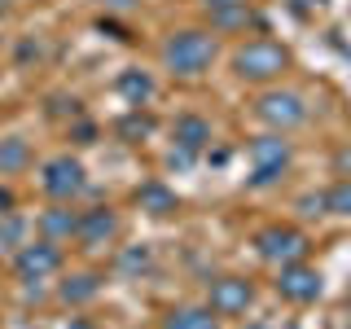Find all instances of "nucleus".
Wrapping results in <instances>:
<instances>
[{"label":"nucleus","instance_id":"12","mask_svg":"<svg viewBox=\"0 0 351 329\" xmlns=\"http://www.w3.org/2000/svg\"><path fill=\"white\" fill-rule=\"evenodd\" d=\"M136 206H141V211H149V215H171L176 211V193L167 189V184L149 180V184H141V189H136Z\"/></svg>","mask_w":351,"mask_h":329},{"label":"nucleus","instance_id":"27","mask_svg":"<svg viewBox=\"0 0 351 329\" xmlns=\"http://www.w3.org/2000/svg\"><path fill=\"white\" fill-rule=\"evenodd\" d=\"M338 171H351V149H338Z\"/></svg>","mask_w":351,"mask_h":329},{"label":"nucleus","instance_id":"17","mask_svg":"<svg viewBox=\"0 0 351 329\" xmlns=\"http://www.w3.org/2000/svg\"><path fill=\"white\" fill-rule=\"evenodd\" d=\"M250 22H255V9L246 5H224V9H211V27L215 31H246Z\"/></svg>","mask_w":351,"mask_h":329},{"label":"nucleus","instance_id":"19","mask_svg":"<svg viewBox=\"0 0 351 329\" xmlns=\"http://www.w3.org/2000/svg\"><path fill=\"white\" fill-rule=\"evenodd\" d=\"M22 237H27V228H22V219L9 211V215H0V255H9V250H18L22 246Z\"/></svg>","mask_w":351,"mask_h":329},{"label":"nucleus","instance_id":"28","mask_svg":"<svg viewBox=\"0 0 351 329\" xmlns=\"http://www.w3.org/2000/svg\"><path fill=\"white\" fill-rule=\"evenodd\" d=\"M206 9H224V5H246V0H202Z\"/></svg>","mask_w":351,"mask_h":329},{"label":"nucleus","instance_id":"26","mask_svg":"<svg viewBox=\"0 0 351 329\" xmlns=\"http://www.w3.org/2000/svg\"><path fill=\"white\" fill-rule=\"evenodd\" d=\"M101 31H110V36H114V40H128V31L119 27V22H101Z\"/></svg>","mask_w":351,"mask_h":329},{"label":"nucleus","instance_id":"23","mask_svg":"<svg viewBox=\"0 0 351 329\" xmlns=\"http://www.w3.org/2000/svg\"><path fill=\"white\" fill-rule=\"evenodd\" d=\"M9 211H14V193L0 184V215H9Z\"/></svg>","mask_w":351,"mask_h":329},{"label":"nucleus","instance_id":"25","mask_svg":"<svg viewBox=\"0 0 351 329\" xmlns=\"http://www.w3.org/2000/svg\"><path fill=\"white\" fill-rule=\"evenodd\" d=\"M325 0H294V9H299V14H312V9H321Z\"/></svg>","mask_w":351,"mask_h":329},{"label":"nucleus","instance_id":"8","mask_svg":"<svg viewBox=\"0 0 351 329\" xmlns=\"http://www.w3.org/2000/svg\"><path fill=\"white\" fill-rule=\"evenodd\" d=\"M250 303H255V285H250L246 277H219V281H211V299H206V307H211L215 316H241Z\"/></svg>","mask_w":351,"mask_h":329},{"label":"nucleus","instance_id":"7","mask_svg":"<svg viewBox=\"0 0 351 329\" xmlns=\"http://www.w3.org/2000/svg\"><path fill=\"white\" fill-rule=\"evenodd\" d=\"M84 162L71 158V154H58V158L44 162V193L58 197V202H71L75 193H84Z\"/></svg>","mask_w":351,"mask_h":329},{"label":"nucleus","instance_id":"9","mask_svg":"<svg viewBox=\"0 0 351 329\" xmlns=\"http://www.w3.org/2000/svg\"><path fill=\"white\" fill-rule=\"evenodd\" d=\"M277 294L281 299H290V303H316L321 299V272L316 268H307V263H285L281 268V277H277Z\"/></svg>","mask_w":351,"mask_h":329},{"label":"nucleus","instance_id":"16","mask_svg":"<svg viewBox=\"0 0 351 329\" xmlns=\"http://www.w3.org/2000/svg\"><path fill=\"white\" fill-rule=\"evenodd\" d=\"M162 329H219V321L211 307H180L162 321Z\"/></svg>","mask_w":351,"mask_h":329},{"label":"nucleus","instance_id":"20","mask_svg":"<svg viewBox=\"0 0 351 329\" xmlns=\"http://www.w3.org/2000/svg\"><path fill=\"white\" fill-rule=\"evenodd\" d=\"M149 132H154V119L141 114V110H132L123 123H119V136H123V141H145Z\"/></svg>","mask_w":351,"mask_h":329},{"label":"nucleus","instance_id":"6","mask_svg":"<svg viewBox=\"0 0 351 329\" xmlns=\"http://www.w3.org/2000/svg\"><path fill=\"white\" fill-rule=\"evenodd\" d=\"M255 246H259V259L277 263V268H285V263H299L307 255V237L299 233V228H290V224H268L255 237Z\"/></svg>","mask_w":351,"mask_h":329},{"label":"nucleus","instance_id":"2","mask_svg":"<svg viewBox=\"0 0 351 329\" xmlns=\"http://www.w3.org/2000/svg\"><path fill=\"white\" fill-rule=\"evenodd\" d=\"M290 66V53L281 49L277 40H246L241 49L233 53V71L250 84H268Z\"/></svg>","mask_w":351,"mask_h":329},{"label":"nucleus","instance_id":"22","mask_svg":"<svg viewBox=\"0 0 351 329\" xmlns=\"http://www.w3.org/2000/svg\"><path fill=\"white\" fill-rule=\"evenodd\" d=\"M119 263H123V272H145L149 268V250L145 246H132V250H123V259H119Z\"/></svg>","mask_w":351,"mask_h":329},{"label":"nucleus","instance_id":"14","mask_svg":"<svg viewBox=\"0 0 351 329\" xmlns=\"http://www.w3.org/2000/svg\"><path fill=\"white\" fill-rule=\"evenodd\" d=\"M75 228H80V215H71L66 206H53V211L40 215V233L49 241H62V237H75Z\"/></svg>","mask_w":351,"mask_h":329},{"label":"nucleus","instance_id":"1","mask_svg":"<svg viewBox=\"0 0 351 329\" xmlns=\"http://www.w3.org/2000/svg\"><path fill=\"white\" fill-rule=\"evenodd\" d=\"M215 62V36L211 31H176V36L162 44V66H167L171 75H180V80H193V75H202L206 66Z\"/></svg>","mask_w":351,"mask_h":329},{"label":"nucleus","instance_id":"29","mask_svg":"<svg viewBox=\"0 0 351 329\" xmlns=\"http://www.w3.org/2000/svg\"><path fill=\"white\" fill-rule=\"evenodd\" d=\"M0 49H5V36H0Z\"/></svg>","mask_w":351,"mask_h":329},{"label":"nucleus","instance_id":"3","mask_svg":"<svg viewBox=\"0 0 351 329\" xmlns=\"http://www.w3.org/2000/svg\"><path fill=\"white\" fill-rule=\"evenodd\" d=\"M290 167V141L285 132H268V136L250 141V184H272Z\"/></svg>","mask_w":351,"mask_h":329},{"label":"nucleus","instance_id":"11","mask_svg":"<svg viewBox=\"0 0 351 329\" xmlns=\"http://www.w3.org/2000/svg\"><path fill=\"white\" fill-rule=\"evenodd\" d=\"M171 136H176V149L197 154V149L211 145V123H206L202 114H180V119H176V127H171Z\"/></svg>","mask_w":351,"mask_h":329},{"label":"nucleus","instance_id":"24","mask_svg":"<svg viewBox=\"0 0 351 329\" xmlns=\"http://www.w3.org/2000/svg\"><path fill=\"white\" fill-rule=\"evenodd\" d=\"M75 136H80V145H93V127L88 123H75Z\"/></svg>","mask_w":351,"mask_h":329},{"label":"nucleus","instance_id":"4","mask_svg":"<svg viewBox=\"0 0 351 329\" xmlns=\"http://www.w3.org/2000/svg\"><path fill=\"white\" fill-rule=\"evenodd\" d=\"M58 268H62V250H58V241H49V237L22 241V246L14 250V272H18V281H49Z\"/></svg>","mask_w":351,"mask_h":329},{"label":"nucleus","instance_id":"5","mask_svg":"<svg viewBox=\"0 0 351 329\" xmlns=\"http://www.w3.org/2000/svg\"><path fill=\"white\" fill-rule=\"evenodd\" d=\"M255 110H259V119H263L272 132H290V127L307 123V101H303L299 93H285V88L263 93L259 101H255Z\"/></svg>","mask_w":351,"mask_h":329},{"label":"nucleus","instance_id":"18","mask_svg":"<svg viewBox=\"0 0 351 329\" xmlns=\"http://www.w3.org/2000/svg\"><path fill=\"white\" fill-rule=\"evenodd\" d=\"M97 290H101V277L97 272H80V277H71L62 285V303H88V299H97Z\"/></svg>","mask_w":351,"mask_h":329},{"label":"nucleus","instance_id":"15","mask_svg":"<svg viewBox=\"0 0 351 329\" xmlns=\"http://www.w3.org/2000/svg\"><path fill=\"white\" fill-rule=\"evenodd\" d=\"M114 88H119V93L128 97L132 106H145L149 97H154V80H149L145 71H136V66H132V71H123V75H119V80H114Z\"/></svg>","mask_w":351,"mask_h":329},{"label":"nucleus","instance_id":"13","mask_svg":"<svg viewBox=\"0 0 351 329\" xmlns=\"http://www.w3.org/2000/svg\"><path fill=\"white\" fill-rule=\"evenodd\" d=\"M27 162H31V145L22 136H5V141H0V175L27 171Z\"/></svg>","mask_w":351,"mask_h":329},{"label":"nucleus","instance_id":"21","mask_svg":"<svg viewBox=\"0 0 351 329\" xmlns=\"http://www.w3.org/2000/svg\"><path fill=\"white\" fill-rule=\"evenodd\" d=\"M325 211H334V215H351V180H338L334 189L325 193Z\"/></svg>","mask_w":351,"mask_h":329},{"label":"nucleus","instance_id":"10","mask_svg":"<svg viewBox=\"0 0 351 329\" xmlns=\"http://www.w3.org/2000/svg\"><path fill=\"white\" fill-rule=\"evenodd\" d=\"M119 233V215L110 211V206H93V211L80 215V228H75V237L84 241V246H106V241H114Z\"/></svg>","mask_w":351,"mask_h":329}]
</instances>
